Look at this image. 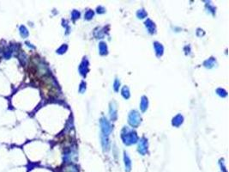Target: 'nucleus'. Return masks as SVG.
Here are the masks:
<instances>
[{
    "instance_id": "f257e3e1",
    "label": "nucleus",
    "mask_w": 229,
    "mask_h": 172,
    "mask_svg": "<svg viewBox=\"0 0 229 172\" xmlns=\"http://www.w3.org/2000/svg\"><path fill=\"white\" fill-rule=\"evenodd\" d=\"M40 87L42 89L43 94L47 97H54L58 95V91L54 86L52 81L49 78L43 76L38 80Z\"/></svg>"
}]
</instances>
